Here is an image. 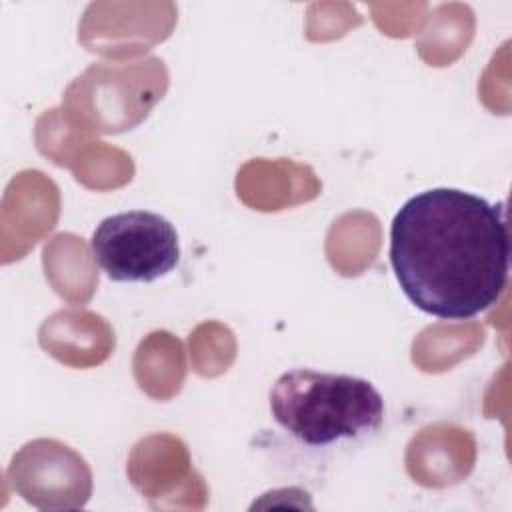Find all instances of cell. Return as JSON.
<instances>
[{"label":"cell","mask_w":512,"mask_h":512,"mask_svg":"<svg viewBox=\"0 0 512 512\" xmlns=\"http://www.w3.org/2000/svg\"><path fill=\"white\" fill-rule=\"evenodd\" d=\"M92 252L108 278L116 282H152L180 260L176 228L148 210L104 218L92 234Z\"/></svg>","instance_id":"obj_4"},{"label":"cell","mask_w":512,"mask_h":512,"mask_svg":"<svg viewBox=\"0 0 512 512\" xmlns=\"http://www.w3.org/2000/svg\"><path fill=\"white\" fill-rule=\"evenodd\" d=\"M8 476L18 494L38 508H80L92 492L84 458L58 440L24 444L12 458Z\"/></svg>","instance_id":"obj_5"},{"label":"cell","mask_w":512,"mask_h":512,"mask_svg":"<svg viewBox=\"0 0 512 512\" xmlns=\"http://www.w3.org/2000/svg\"><path fill=\"white\" fill-rule=\"evenodd\" d=\"M274 420L310 446L374 432L384 420V400L364 378L296 368L270 390Z\"/></svg>","instance_id":"obj_2"},{"label":"cell","mask_w":512,"mask_h":512,"mask_svg":"<svg viewBox=\"0 0 512 512\" xmlns=\"http://www.w3.org/2000/svg\"><path fill=\"white\" fill-rule=\"evenodd\" d=\"M168 86L164 62L94 64L64 94L68 120L82 130L116 134L140 124Z\"/></svg>","instance_id":"obj_3"},{"label":"cell","mask_w":512,"mask_h":512,"mask_svg":"<svg viewBox=\"0 0 512 512\" xmlns=\"http://www.w3.org/2000/svg\"><path fill=\"white\" fill-rule=\"evenodd\" d=\"M390 264L422 312L444 320L476 316L496 304L508 280L504 204L458 188L412 196L390 226Z\"/></svg>","instance_id":"obj_1"}]
</instances>
